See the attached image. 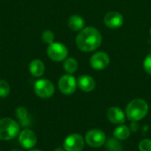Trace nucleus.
Returning <instances> with one entry per match:
<instances>
[{
	"label": "nucleus",
	"mask_w": 151,
	"mask_h": 151,
	"mask_svg": "<svg viewBox=\"0 0 151 151\" xmlns=\"http://www.w3.org/2000/svg\"><path fill=\"white\" fill-rule=\"evenodd\" d=\"M101 43L102 36L100 32L93 27L82 28L76 37V44L82 52H92L97 49Z\"/></svg>",
	"instance_id": "1"
},
{
	"label": "nucleus",
	"mask_w": 151,
	"mask_h": 151,
	"mask_svg": "<svg viewBox=\"0 0 151 151\" xmlns=\"http://www.w3.org/2000/svg\"><path fill=\"white\" fill-rule=\"evenodd\" d=\"M149 111L148 103L142 99H135L133 100L131 102L128 103L126 113L129 120L134 122H137L142 119Z\"/></svg>",
	"instance_id": "2"
},
{
	"label": "nucleus",
	"mask_w": 151,
	"mask_h": 151,
	"mask_svg": "<svg viewBox=\"0 0 151 151\" xmlns=\"http://www.w3.org/2000/svg\"><path fill=\"white\" fill-rule=\"evenodd\" d=\"M20 126L13 119L4 117L0 119V140L10 141L15 138L19 133Z\"/></svg>",
	"instance_id": "3"
},
{
	"label": "nucleus",
	"mask_w": 151,
	"mask_h": 151,
	"mask_svg": "<svg viewBox=\"0 0 151 151\" xmlns=\"http://www.w3.org/2000/svg\"><path fill=\"white\" fill-rule=\"evenodd\" d=\"M34 91L38 97L42 99H49L54 94L55 86L49 79L42 78L35 81L34 85Z\"/></svg>",
	"instance_id": "4"
},
{
	"label": "nucleus",
	"mask_w": 151,
	"mask_h": 151,
	"mask_svg": "<svg viewBox=\"0 0 151 151\" xmlns=\"http://www.w3.org/2000/svg\"><path fill=\"white\" fill-rule=\"evenodd\" d=\"M47 54L52 61H62L66 59L68 55V50L62 43L53 42L48 45Z\"/></svg>",
	"instance_id": "5"
},
{
	"label": "nucleus",
	"mask_w": 151,
	"mask_h": 151,
	"mask_svg": "<svg viewBox=\"0 0 151 151\" xmlns=\"http://www.w3.org/2000/svg\"><path fill=\"white\" fill-rule=\"evenodd\" d=\"M77 85L78 84L75 77L71 74L64 75L58 80V89L62 93L65 95L73 93L77 88Z\"/></svg>",
	"instance_id": "6"
},
{
	"label": "nucleus",
	"mask_w": 151,
	"mask_h": 151,
	"mask_svg": "<svg viewBox=\"0 0 151 151\" xmlns=\"http://www.w3.org/2000/svg\"><path fill=\"white\" fill-rule=\"evenodd\" d=\"M85 141L88 146L92 148H99L105 143L106 136L103 131L98 129H94L88 131L86 133Z\"/></svg>",
	"instance_id": "7"
},
{
	"label": "nucleus",
	"mask_w": 151,
	"mask_h": 151,
	"mask_svg": "<svg viewBox=\"0 0 151 151\" xmlns=\"http://www.w3.org/2000/svg\"><path fill=\"white\" fill-rule=\"evenodd\" d=\"M84 139L81 135L73 133L65 138L64 142V149L65 151H81L84 148Z\"/></svg>",
	"instance_id": "8"
},
{
	"label": "nucleus",
	"mask_w": 151,
	"mask_h": 151,
	"mask_svg": "<svg viewBox=\"0 0 151 151\" xmlns=\"http://www.w3.org/2000/svg\"><path fill=\"white\" fill-rule=\"evenodd\" d=\"M37 138L35 133L29 129H25L19 133V144L27 150L32 149L35 146Z\"/></svg>",
	"instance_id": "9"
},
{
	"label": "nucleus",
	"mask_w": 151,
	"mask_h": 151,
	"mask_svg": "<svg viewBox=\"0 0 151 151\" xmlns=\"http://www.w3.org/2000/svg\"><path fill=\"white\" fill-rule=\"evenodd\" d=\"M110 63V57L107 53L99 52L95 53L90 59V65L93 69L100 70L108 67Z\"/></svg>",
	"instance_id": "10"
},
{
	"label": "nucleus",
	"mask_w": 151,
	"mask_h": 151,
	"mask_svg": "<svg viewBox=\"0 0 151 151\" xmlns=\"http://www.w3.org/2000/svg\"><path fill=\"white\" fill-rule=\"evenodd\" d=\"M123 22H124L123 16L118 12H110L104 17L105 25L112 29L121 27Z\"/></svg>",
	"instance_id": "11"
},
{
	"label": "nucleus",
	"mask_w": 151,
	"mask_h": 151,
	"mask_svg": "<svg viewBox=\"0 0 151 151\" xmlns=\"http://www.w3.org/2000/svg\"><path fill=\"white\" fill-rule=\"evenodd\" d=\"M107 117L108 119L117 125H121L125 122V114L124 112L118 107H111L107 110Z\"/></svg>",
	"instance_id": "12"
},
{
	"label": "nucleus",
	"mask_w": 151,
	"mask_h": 151,
	"mask_svg": "<svg viewBox=\"0 0 151 151\" xmlns=\"http://www.w3.org/2000/svg\"><path fill=\"white\" fill-rule=\"evenodd\" d=\"M77 84H78V86L83 92H87V93L92 92L96 87V81L94 80V78L87 75L81 76L78 79Z\"/></svg>",
	"instance_id": "13"
},
{
	"label": "nucleus",
	"mask_w": 151,
	"mask_h": 151,
	"mask_svg": "<svg viewBox=\"0 0 151 151\" xmlns=\"http://www.w3.org/2000/svg\"><path fill=\"white\" fill-rule=\"evenodd\" d=\"M45 70L44 63L38 59L33 60L29 63V71L31 75L35 77H40L43 75Z\"/></svg>",
	"instance_id": "14"
},
{
	"label": "nucleus",
	"mask_w": 151,
	"mask_h": 151,
	"mask_svg": "<svg viewBox=\"0 0 151 151\" xmlns=\"http://www.w3.org/2000/svg\"><path fill=\"white\" fill-rule=\"evenodd\" d=\"M68 27L73 31H81L84 27V20L82 17L74 14L68 20Z\"/></svg>",
	"instance_id": "15"
},
{
	"label": "nucleus",
	"mask_w": 151,
	"mask_h": 151,
	"mask_svg": "<svg viewBox=\"0 0 151 151\" xmlns=\"http://www.w3.org/2000/svg\"><path fill=\"white\" fill-rule=\"evenodd\" d=\"M113 135L116 139L124 141L130 136V129L126 125H119L114 130Z\"/></svg>",
	"instance_id": "16"
},
{
	"label": "nucleus",
	"mask_w": 151,
	"mask_h": 151,
	"mask_svg": "<svg viewBox=\"0 0 151 151\" xmlns=\"http://www.w3.org/2000/svg\"><path fill=\"white\" fill-rule=\"evenodd\" d=\"M104 144L107 151H123L122 145L116 138H110Z\"/></svg>",
	"instance_id": "17"
},
{
	"label": "nucleus",
	"mask_w": 151,
	"mask_h": 151,
	"mask_svg": "<svg viewBox=\"0 0 151 151\" xmlns=\"http://www.w3.org/2000/svg\"><path fill=\"white\" fill-rule=\"evenodd\" d=\"M78 69V62L74 58H68L64 62V69L68 74L74 73Z\"/></svg>",
	"instance_id": "18"
},
{
	"label": "nucleus",
	"mask_w": 151,
	"mask_h": 151,
	"mask_svg": "<svg viewBox=\"0 0 151 151\" xmlns=\"http://www.w3.org/2000/svg\"><path fill=\"white\" fill-rule=\"evenodd\" d=\"M15 114H16L17 118L22 124V125L25 126L27 125V110L24 107H19V108H17Z\"/></svg>",
	"instance_id": "19"
},
{
	"label": "nucleus",
	"mask_w": 151,
	"mask_h": 151,
	"mask_svg": "<svg viewBox=\"0 0 151 151\" xmlns=\"http://www.w3.org/2000/svg\"><path fill=\"white\" fill-rule=\"evenodd\" d=\"M10 92H11V88L9 84L4 79H0V98L7 97Z\"/></svg>",
	"instance_id": "20"
},
{
	"label": "nucleus",
	"mask_w": 151,
	"mask_h": 151,
	"mask_svg": "<svg viewBox=\"0 0 151 151\" xmlns=\"http://www.w3.org/2000/svg\"><path fill=\"white\" fill-rule=\"evenodd\" d=\"M54 38H55V36H54V33L50 30V29H46L44 30L42 33V41L45 43V44H51L54 42Z\"/></svg>",
	"instance_id": "21"
},
{
	"label": "nucleus",
	"mask_w": 151,
	"mask_h": 151,
	"mask_svg": "<svg viewBox=\"0 0 151 151\" xmlns=\"http://www.w3.org/2000/svg\"><path fill=\"white\" fill-rule=\"evenodd\" d=\"M139 149L141 151H151V140L145 139L142 140L139 144Z\"/></svg>",
	"instance_id": "22"
},
{
	"label": "nucleus",
	"mask_w": 151,
	"mask_h": 151,
	"mask_svg": "<svg viewBox=\"0 0 151 151\" xmlns=\"http://www.w3.org/2000/svg\"><path fill=\"white\" fill-rule=\"evenodd\" d=\"M143 68L149 75H151V54L145 58L143 61Z\"/></svg>",
	"instance_id": "23"
},
{
	"label": "nucleus",
	"mask_w": 151,
	"mask_h": 151,
	"mask_svg": "<svg viewBox=\"0 0 151 151\" xmlns=\"http://www.w3.org/2000/svg\"><path fill=\"white\" fill-rule=\"evenodd\" d=\"M54 151H65V149L63 150V149H60V148H58V149H57V150H55Z\"/></svg>",
	"instance_id": "24"
},
{
	"label": "nucleus",
	"mask_w": 151,
	"mask_h": 151,
	"mask_svg": "<svg viewBox=\"0 0 151 151\" xmlns=\"http://www.w3.org/2000/svg\"><path fill=\"white\" fill-rule=\"evenodd\" d=\"M11 151H22L21 150H19V149H13V150H12Z\"/></svg>",
	"instance_id": "25"
},
{
	"label": "nucleus",
	"mask_w": 151,
	"mask_h": 151,
	"mask_svg": "<svg viewBox=\"0 0 151 151\" xmlns=\"http://www.w3.org/2000/svg\"><path fill=\"white\" fill-rule=\"evenodd\" d=\"M30 151H41V150H31Z\"/></svg>",
	"instance_id": "26"
},
{
	"label": "nucleus",
	"mask_w": 151,
	"mask_h": 151,
	"mask_svg": "<svg viewBox=\"0 0 151 151\" xmlns=\"http://www.w3.org/2000/svg\"><path fill=\"white\" fill-rule=\"evenodd\" d=\"M150 35H151V28H150Z\"/></svg>",
	"instance_id": "27"
}]
</instances>
